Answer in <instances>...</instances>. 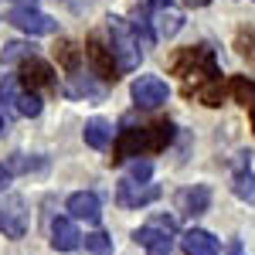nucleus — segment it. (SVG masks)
<instances>
[{
	"label": "nucleus",
	"mask_w": 255,
	"mask_h": 255,
	"mask_svg": "<svg viewBox=\"0 0 255 255\" xmlns=\"http://www.w3.org/2000/svg\"><path fill=\"white\" fill-rule=\"evenodd\" d=\"M106 27H109V51H113V58H116L119 72H133L139 65V41H136V34H133V27L123 17H109Z\"/></svg>",
	"instance_id": "nucleus-1"
},
{
	"label": "nucleus",
	"mask_w": 255,
	"mask_h": 255,
	"mask_svg": "<svg viewBox=\"0 0 255 255\" xmlns=\"http://www.w3.org/2000/svg\"><path fill=\"white\" fill-rule=\"evenodd\" d=\"M0 232L7 238L27 235V204L20 194H0Z\"/></svg>",
	"instance_id": "nucleus-2"
},
{
	"label": "nucleus",
	"mask_w": 255,
	"mask_h": 255,
	"mask_svg": "<svg viewBox=\"0 0 255 255\" xmlns=\"http://www.w3.org/2000/svg\"><path fill=\"white\" fill-rule=\"evenodd\" d=\"M129 92H133V102L139 109H157V106H163L170 99V89H167V82L160 75H139V79H133Z\"/></svg>",
	"instance_id": "nucleus-3"
},
{
	"label": "nucleus",
	"mask_w": 255,
	"mask_h": 255,
	"mask_svg": "<svg viewBox=\"0 0 255 255\" xmlns=\"http://www.w3.org/2000/svg\"><path fill=\"white\" fill-rule=\"evenodd\" d=\"M7 20L20 27L24 34H31V38H38V34H55L58 31V20L51 17V14H41V10H31V7H14Z\"/></svg>",
	"instance_id": "nucleus-4"
},
{
	"label": "nucleus",
	"mask_w": 255,
	"mask_h": 255,
	"mask_svg": "<svg viewBox=\"0 0 255 255\" xmlns=\"http://www.w3.org/2000/svg\"><path fill=\"white\" fill-rule=\"evenodd\" d=\"M160 197V184H139V180H129V177H123L116 184V201L123 208H146V204H153Z\"/></svg>",
	"instance_id": "nucleus-5"
},
{
	"label": "nucleus",
	"mask_w": 255,
	"mask_h": 255,
	"mask_svg": "<svg viewBox=\"0 0 255 255\" xmlns=\"http://www.w3.org/2000/svg\"><path fill=\"white\" fill-rule=\"evenodd\" d=\"M146 153V126H129V129H119L116 143H113V163H123L129 157Z\"/></svg>",
	"instance_id": "nucleus-6"
},
{
	"label": "nucleus",
	"mask_w": 255,
	"mask_h": 255,
	"mask_svg": "<svg viewBox=\"0 0 255 255\" xmlns=\"http://www.w3.org/2000/svg\"><path fill=\"white\" fill-rule=\"evenodd\" d=\"M20 85L27 89V92H38V89H48V85H55V72H51V65L48 61H41L38 55L34 58H27L20 65Z\"/></svg>",
	"instance_id": "nucleus-7"
},
{
	"label": "nucleus",
	"mask_w": 255,
	"mask_h": 255,
	"mask_svg": "<svg viewBox=\"0 0 255 255\" xmlns=\"http://www.w3.org/2000/svg\"><path fill=\"white\" fill-rule=\"evenodd\" d=\"M211 208V187L208 184H194V187H184L177 194V211L187 218H197Z\"/></svg>",
	"instance_id": "nucleus-8"
},
{
	"label": "nucleus",
	"mask_w": 255,
	"mask_h": 255,
	"mask_svg": "<svg viewBox=\"0 0 255 255\" xmlns=\"http://www.w3.org/2000/svg\"><path fill=\"white\" fill-rule=\"evenodd\" d=\"M232 191L235 197L255 204V174H252V153H238L235 157V174H232Z\"/></svg>",
	"instance_id": "nucleus-9"
},
{
	"label": "nucleus",
	"mask_w": 255,
	"mask_h": 255,
	"mask_svg": "<svg viewBox=\"0 0 255 255\" xmlns=\"http://www.w3.org/2000/svg\"><path fill=\"white\" fill-rule=\"evenodd\" d=\"M133 242L146 249V255H170L174 252V235H167V232H160L157 225H143L133 232Z\"/></svg>",
	"instance_id": "nucleus-10"
},
{
	"label": "nucleus",
	"mask_w": 255,
	"mask_h": 255,
	"mask_svg": "<svg viewBox=\"0 0 255 255\" xmlns=\"http://www.w3.org/2000/svg\"><path fill=\"white\" fill-rule=\"evenodd\" d=\"M85 55H89V61H92V72H96L99 79H106V82L113 79V82H116L119 65H116V58H113V51H109V44H102L99 38H89Z\"/></svg>",
	"instance_id": "nucleus-11"
},
{
	"label": "nucleus",
	"mask_w": 255,
	"mask_h": 255,
	"mask_svg": "<svg viewBox=\"0 0 255 255\" xmlns=\"http://www.w3.org/2000/svg\"><path fill=\"white\" fill-rule=\"evenodd\" d=\"M180 249H184V255H218L221 252L218 238L211 232H204V228H187L180 235Z\"/></svg>",
	"instance_id": "nucleus-12"
},
{
	"label": "nucleus",
	"mask_w": 255,
	"mask_h": 255,
	"mask_svg": "<svg viewBox=\"0 0 255 255\" xmlns=\"http://www.w3.org/2000/svg\"><path fill=\"white\" fill-rule=\"evenodd\" d=\"M79 245H82V235L75 228V221L72 218H55L51 221V249L55 252H75Z\"/></svg>",
	"instance_id": "nucleus-13"
},
{
	"label": "nucleus",
	"mask_w": 255,
	"mask_h": 255,
	"mask_svg": "<svg viewBox=\"0 0 255 255\" xmlns=\"http://www.w3.org/2000/svg\"><path fill=\"white\" fill-rule=\"evenodd\" d=\"M68 211H72V218H79V221L99 225V218H102V204H99V197L92 194V191H75V194L68 197Z\"/></svg>",
	"instance_id": "nucleus-14"
},
{
	"label": "nucleus",
	"mask_w": 255,
	"mask_h": 255,
	"mask_svg": "<svg viewBox=\"0 0 255 255\" xmlns=\"http://www.w3.org/2000/svg\"><path fill=\"white\" fill-rule=\"evenodd\" d=\"M82 136H85V143H89L92 150H106V146L113 143V123L102 119V116H92L89 123H85Z\"/></svg>",
	"instance_id": "nucleus-15"
},
{
	"label": "nucleus",
	"mask_w": 255,
	"mask_h": 255,
	"mask_svg": "<svg viewBox=\"0 0 255 255\" xmlns=\"http://www.w3.org/2000/svg\"><path fill=\"white\" fill-rule=\"evenodd\" d=\"M150 7H139L136 14H133V20H129V27H133V34H136V41L143 44V48H150L153 41H157V31H153V20H150Z\"/></svg>",
	"instance_id": "nucleus-16"
},
{
	"label": "nucleus",
	"mask_w": 255,
	"mask_h": 255,
	"mask_svg": "<svg viewBox=\"0 0 255 255\" xmlns=\"http://www.w3.org/2000/svg\"><path fill=\"white\" fill-rule=\"evenodd\" d=\"M170 139H174V126H170V123H153V126H146V153L167 150Z\"/></svg>",
	"instance_id": "nucleus-17"
},
{
	"label": "nucleus",
	"mask_w": 255,
	"mask_h": 255,
	"mask_svg": "<svg viewBox=\"0 0 255 255\" xmlns=\"http://www.w3.org/2000/svg\"><path fill=\"white\" fill-rule=\"evenodd\" d=\"M232 96L249 109V116H252V129H255V82L245 79V75H235V79H232Z\"/></svg>",
	"instance_id": "nucleus-18"
},
{
	"label": "nucleus",
	"mask_w": 255,
	"mask_h": 255,
	"mask_svg": "<svg viewBox=\"0 0 255 255\" xmlns=\"http://www.w3.org/2000/svg\"><path fill=\"white\" fill-rule=\"evenodd\" d=\"M3 167H7L10 174H34V170H44V167H48V160H44V157H24V153H10V157L3 160Z\"/></svg>",
	"instance_id": "nucleus-19"
},
{
	"label": "nucleus",
	"mask_w": 255,
	"mask_h": 255,
	"mask_svg": "<svg viewBox=\"0 0 255 255\" xmlns=\"http://www.w3.org/2000/svg\"><path fill=\"white\" fill-rule=\"evenodd\" d=\"M3 65H24L27 58H34V44H24V41H7L3 51H0Z\"/></svg>",
	"instance_id": "nucleus-20"
},
{
	"label": "nucleus",
	"mask_w": 255,
	"mask_h": 255,
	"mask_svg": "<svg viewBox=\"0 0 255 255\" xmlns=\"http://www.w3.org/2000/svg\"><path fill=\"white\" fill-rule=\"evenodd\" d=\"M153 24H157V38H174L184 27V17L174 10H160V14H153Z\"/></svg>",
	"instance_id": "nucleus-21"
},
{
	"label": "nucleus",
	"mask_w": 255,
	"mask_h": 255,
	"mask_svg": "<svg viewBox=\"0 0 255 255\" xmlns=\"http://www.w3.org/2000/svg\"><path fill=\"white\" fill-rule=\"evenodd\" d=\"M17 99H20V79L17 75H3L0 82V102L7 113H17Z\"/></svg>",
	"instance_id": "nucleus-22"
},
{
	"label": "nucleus",
	"mask_w": 255,
	"mask_h": 255,
	"mask_svg": "<svg viewBox=\"0 0 255 255\" xmlns=\"http://www.w3.org/2000/svg\"><path fill=\"white\" fill-rule=\"evenodd\" d=\"M197 99H201L204 106H221V99H225V85H221V79H208V85L197 89Z\"/></svg>",
	"instance_id": "nucleus-23"
},
{
	"label": "nucleus",
	"mask_w": 255,
	"mask_h": 255,
	"mask_svg": "<svg viewBox=\"0 0 255 255\" xmlns=\"http://www.w3.org/2000/svg\"><path fill=\"white\" fill-rule=\"evenodd\" d=\"M17 116H27V119H34V116H41V96L38 92H20V99H17Z\"/></svg>",
	"instance_id": "nucleus-24"
},
{
	"label": "nucleus",
	"mask_w": 255,
	"mask_h": 255,
	"mask_svg": "<svg viewBox=\"0 0 255 255\" xmlns=\"http://www.w3.org/2000/svg\"><path fill=\"white\" fill-rule=\"evenodd\" d=\"M68 92H72V96H92V99H99V96H102V85H96L89 75H72V89H68Z\"/></svg>",
	"instance_id": "nucleus-25"
},
{
	"label": "nucleus",
	"mask_w": 255,
	"mask_h": 255,
	"mask_svg": "<svg viewBox=\"0 0 255 255\" xmlns=\"http://www.w3.org/2000/svg\"><path fill=\"white\" fill-rule=\"evenodd\" d=\"M85 252H92V255H113V238L106 235V232L85 235Z\"/></svg>",
	"instance_id": "nucleus-26"
},
{
	"label": "nucleus",
	"mask_w": 255,
	"mask_h": 255,
	"mask_svg": "<svg viewBox=\"0 0 255 255\" xmlns=\"http://www.w3.org/2000/svg\"><path fill=\"white\" fill-rule=\"evenodd\" d=\"M150 177H153V163H150V160H133V163H129V180L150 184Z\"/></svg>",
	"instance_id": "nucleus-27"
},
{
	"label": "nucleus",
	"mask_w": 255,
	"mask_h": 255,
	"mask_svg": "<svg viewBox=\"0 0 255 255\" xmlns=\"http://www.w3.org/2000/svg\"><path fill=\"white\" fill-rule=\"evenodd\" d=\"M58 61L68 68V72H75V68H79V48H75V44H61L58 48Z\"/></svg>",
	"instance_id": "nucleus-28"
},
{
	"label": "nucleus",
	"mask_w": 255,
	"mask_h": 255,
	"mask_svg": "<svg viewBox=\"0 0 255 255\" xmlns=\"http://www.w3.org/2000/svg\"><path fill=\"white\" fill-rule=\"evenodd\" d=\"M150 225H157L160 232H167V235H174V232H177V221H174V218H163V215H160V218H153Z\"/></svg>",
	"instance_id": "nucleus-29"
},
{
	"label": "nucleus",
	"mask_w": 255,
	"mask_h": 255,
	"mask_svg": "<svg viewBox=\"0 0 255 255\" xmlns=\"http://www.w3.org/2000/svg\"><path fill=\"white\" fill-rule=\"evenodd\" d=\"M10 170H7V167H3V163H0V191H7V184H10Z\"/></svg>",
	"instance_id": "nucleus-30"
},
{
	"label": "nucleus",
	"mask_w": 255,
	"mask_h": 255,
	"mask_svg": "<svg viewBox=\"0 0 255 255\" xmlns=\"http://www.w3.org/2000/svg\"><path fill=\"white\" fill-rule=\"evenodd\" d=\"M228 255H245V245H242L238 238H232V245H228Z\"/></svg>",
	"instance_id": "nucleus-31"
},
{
	"label": "nucleus",
	"mask_w": 255,
	"mask_h": 255,
	"mask_svg": "<svg viewBox=\"0 0 255 255\" xmlns=\"http://www.w3.org/2000/svg\"><path fill=\"white\" fill-rule=\"evenodd\" d=\"M17 7H31V10H38V0H14Z\"/></svg>",
	"instance_id": "nucleus-32"
},
{
	"label": "nucleus",
	"mask_w": 255,
	"mask_h": 255,
	"mask_svg": "<svg viewBox=\"0 0 255 255\" xmlns=\"http://www.w3.org/2000/svg\"><path fill=\"white\" fill-rule=\"evenodd\" d=\"M184 3H187V7H208L211 0H184Z\"/></svg>",
	"instance_id": "nucleus-33"
},
{
	"label": "nucleus",
	"mask_w": 255,
	"mask_h": 255,
	"mask_svg": "<svg viewBox=\"0 0 255 255\" xmlns=\"http://www.w3.org/2000/svg\"><path fill=\"white\" fill-rule=\"evenodd\" d=\"M0 136H3V116H0Z\"/></svg>",
	"instance_id": "nucleus-34"
}]
</instances>
